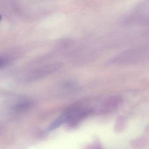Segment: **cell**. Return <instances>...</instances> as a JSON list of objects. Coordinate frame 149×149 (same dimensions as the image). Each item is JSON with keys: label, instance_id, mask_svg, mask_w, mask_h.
<instances>
[{"label": "cell", "instance_id": "5", "mask_svg": "<svg viewBox=\"0 0 149 149\" xmlns=\"http://www.w3.org/2000/svg\"><path fill=\"white\" fill-rule=\"evenodd\" d=\"M1 19H2V16L0 15V21H1Z\"/></svg>", "mask_w": 149, "mask_h": 149}, {"label": "cell", "instance_id": "3", "mask_svg": "<svg viewBox=\"0 0 149 149\" xmlns=\"http://www.w3.org/2000/svg\"><path fill=\"white\" fill-rule=\"evenodd\" d=\"M31 103L29 101H25L20 103L19 104L16 106V109L19 110H23L24 109H28L31 106Z\"/></svg>", "mask_w": 149, "mask_h": 149}, {"label": "cell", "instance_id": "1", "mask_svg": "<svg viewBox=\"0 0 149 149\" xmlns=\"http://www.w3.org/2000/svg\"><path fill=\"white\" fill-rule=\"evenodd\" d=\"M63 66L62 63L55 62L42 66L33 71L28 77V80L32 81L38 80L51 74L61 69Z\"/></svg>", "mask_w": 149, "mask_h": 149}, {"label": "cell", "instance_id": "2", "mask_svg": "<svg viewBox=\"0 0 149 149\" xmlns=\"http://www.w3.org/2000/svg\"><path fill=\"white\" fill-rule=\"evenodd\" d=\"M142 52H140V50H132L131 52H126L124 54H122L121 55L119 56V60H118L120 61L123 62L125 63H129V61L132 63V62H136L137 60H140V57L142 56L140 55V53Z\"/></svg>", "mask_w": 149, "mask_h": 149}, {"label": "cell", "instance_id": "4", "mask_svg": "<svg viewBox=\"0 0 149 149\" xmlns=\"http://www.w3.org/2000/svg\"><path fill=\"white\" fill-rule=\"evenodd\" d=\"M8 61L6 58L0 57V68L5 66L7 63Z\"/></svg>", "mask_w": 149, "mask_h": 149}]
</instances>
